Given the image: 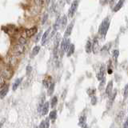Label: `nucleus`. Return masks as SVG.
Returning <instances> with one entry per match:
<instances>
[{
  "mask_svg": "<svg viewBox=\"0 0 128 128\" xmlns=\"http://www.w3.org/2000/svg\"><path fill=\"white\" fill-rule=\"evenodd\" d=\"M109 27H110V21L109 19L107 18L102 22L101 25L99 26V28H98V33H99L100 35L105 37L107 31H108Z\"/></svg>",
  "mask_w": 128,
  "mask_h": 128,
  "instance_id": "nucleus-1",
  "label": "nucleus"
},
{
  "mask_svg": "<svg viewBox=\"0 0 128 128\" xmlns=\"http://www.w3.org/2000/svg\"><path fill=\"white\" fill-rule=\"evenodd\" d=\"M78 3H79L78 0H74V1L72 2L71 7H70L69 10H68V17L69 18H73V16L75 15V14L76 13L77 9L78 7Z\"/></svg>",
  "mask_w": 128,
  "mask_h": 128,
  "instance_id": "nucleus-2",
  "label": "nucleus"
},
{
  "mask_svg": "<svg viewBox=\"0 0 128 128\" xmlns=\"http://www.w3.org/2000/svg\"><path fill=\"white\" fill-rule=\"evenodd\" d=\"M25 46H26V44H24V43L19 42L18 44L14 46V54H15L16 56H20V55H22L25 52V50H26Z\"/></svg>",
  "mask_w": 128,
  "mask_h": 128,
  "instance_id": "nucleus-3",
  "label": "nucleus"
},
{
  "mask_svg": "<svg viewBox=\"0 0 128 128\" xmlns=\"http://www.w3.org/2000/svg\"><path fill=\"white\" fill-rule=\"evenodd\" d=\"M70 44H71V43H70V39H67V38H63V40L60 43V45H59L60 46V54L62 56H63V54L66 51V50H67Z\"/></svg>",
  "mask_w": 128,
  "mask_h": 128,
  "instance_id": "nucleus-4",
  "label": "nucleus"
},
{
  "mask_svg": "<svg viewBox=\"0 0 128 128\" xmlns=\"http://www.w3.org/2000/svg\"><path fill=\"white\" fill-rule=\"evenodd\" d=\"M61 43V34L59 33L56 34L55 35V40H54V57L57 56L58 51H59V46Z\"/></svg>",
  "mask_w": 128,
  "mask_h": 128,
  "instance_id": "nucleus-5",
  "label": "nucleus"
},
{
  "mask_svg": "<svg viewBox=\"0 0 128 128\" xmlns=\"http://www.w3.org/2000/svg\"><path fill=\"white\" fill-rule=\"evenodd\" d=\"M1 75L3 76L6 79H10L12 76V71L10 68H3L1 71Z\"/></svg>",
  "mask_w": 128,
  "mask_h": 128,
  "instance_id": "nucleus-6",
  "label": "nucleus"
},
{
  "mask_svg": "<svg viewBox=\"0 0 128 128\" xmlns=\"http://www.w3.org/2000/svg\"><path fill=\"white\" fill-rule=\"evenodd\" d=\"M74 23H75V21H72L67 27H66L65 33H64V38H68L71 34L72 30H73V27H74Z\"/></svg>",
  "mask_w": 128,
  "mask_h": 128,
  "instance_id": "nucleus-7",
  "label": "nucleus"
},
{
  "mask_svg": "<svg viewBox=\"0 0 128 128\" xmlns=\"http://www.w3.org/2000/svg\"><path fill=\"white\" fill-rule=\"evenodd\" d=\"M51 28H48L47 30H46L44 33H43V35L42 36V45H46V42H47V40L49 39V35H50V33H51Z\"/></svg>",
  "mask_w": 128,
  "mask_h": 128,
  "instance_id": "nucleus-8",
  "label": "nucleus"
},
{
  "mask_svg": "<svg viewBox=\"0 0 128 128\" xmlns=\"http://www.w3.org/2000/svg\"><path fill=\"white\" fill-rule=\"evenodd\" d=\"M37 31H38V28L34 27H31L26 31L25 34H26V36H27V38H31L32 36H34V34L37 33Z\"/></svg>",
  "mask_w": 128,
  "mask_h": 128,
  "instance_id": "nucleus-9",
  "label": "nucleus"
},
{
  "mask_svg": "<svg viewBox=\"0 0 128 128\" xmlns=\"http://www.w3.org/2000/svg\"><path fill=\"white\" fill-rule=\"evenodd\" d=\"M105 71H106L105 66L102 65L101 67H100V70H99V72H98V73L97 74V78H98V80L101 81L103 78H105Z\"/></svg>",
  "mask_w": 128,
  "mask_h": 128,
  "instance_id": "nucleus-10",
  "label": "nucleus"
},
{
  "mask_svg": "<svg viewBox=\"0 0 128 128\" xmlns=\"http://www.w3.org/2000/svg\"><path fill=\"white\" fill-rule=\"evenodd\" d=\"M66 24H67V17L66 15H63L60 18V27L64 29L66 27Z\"/></svg>",
  "mask_w": 128,
  "mask_h": 128,
  "instance_id": "nucleus-11",
  "label": "nucleus"
},
{
  "mask_svg": "<svg viewBox=\"0 0 128 128\" xmlns=\"http://www.w3.org/2000/svg\"><path fill=\"white\" fill-rule=\"evenodd\" d=\"M92 50L94 51V53L96 54L99 50V46H98V41L97 39V38H95L94 42L92 43Z\"/></svg>",
  "mask_w": 128,
  "mask_h": 128,
  "instance_id": "nucleus-12",
  "label": "nucleus"
},
{
  "mask_svg": "<svg viewBox=\"0 0 128 128\" xmlns=\"http://www.w3.org/2000/svg\"><path fill=\"white\" fill-rule=\"evenodd\" d=\"M48 110H49V103L48 102H46V103L43 104L42 108H41V114L42 115H46L48 113Z\"/></svg>",
  "mask_w": 128,
  "mask_h": 128,
  "instance_id": "nucleus-13",
  "label": "nucleus"
},
{
  "mask_svg": "<svg viewBox=\"0 0 128 128\" xmlns=\"http://www.w3.org/2000/svg\"><path fill=\"white\" fill-rule=\"evenodd\" d=\"M66 54H67V56L68 57H71L72 54H74V52H75V45L74 44H70L69 46H68V48H67V50H66Z\"/></svg>",
  "mask_w": 128,
  "mask_h": 128,
  "instance_id": "nucleus-14",
  "label": "nucleus"
},
{
  "mask_svg": "<svg viewBox=\"0 0 128 128\" xmlns=\"http://www.w3.org/2000/svg\"><path fill=\"white\" fill-rule=\"evenodd\" d=\"M124 2H125V0H119V1L118 2V3L116 4V6L115 7V8L113 9V11H114V12H117V11H118L122 7H123Z\"/></svg>",
  "mask_w": 128,
  "mask_h": 128,
  "instance_id": "nucleus-15",
  "label": "nucleus"
},
{
  "mask_svg": "<svg viewBox=\"0 0 128 128\" xmlns=\"http://www.w3.org/2000/svg\"><path fill=\"white\" fill-rule=\"evenodd\" d=\"M112 89H113V82L112 81H110L109 83L107 84V88H106V93L108 96H110V95H111Z\"/></svg>",
  "mask_w": 128,
  "mask_h": 128,
  "instance_id": "nucleus-16",
  "label": "nucleus"
},
{
  "mask_svg": "<svg viewBox=\"0 0 128 128\" xmlns=\"http://www.w3.org/2000/svg\"><path fill=\"white\" fill-rule=\"evenodd\" d=\"M8 91H9V86L7 85L1 91H0V98H4L6 95H7V93H8Z\"/></svg>",
  "mask_w": 128,
  "mask_h": 128,
  "instance_id": "nucleus-17",
  "label": "nucleus"
},
{
  "mask_svg": "<svg viewBox=\"0 0 128 128\" xmlns=\"http://www.w3.org/2000/svg\"><path fill=\"white\" fill-rule=\"evenodd\" d=\"M51 83H52V81H51V77H46L44 79H43V85H44V86L46 87V88H48L49 86L51 85Z\"/></svg>",
  "mask_w": 128,
  "mask_h": 128,
  "instance_id": "nucleus-18",
  "label": "nucleus"
},
{
  "mask_svg": "<svg viewBox=\"0 0 128 128\" xmlns=\"http://www.w3.org/2000/svg\"><path fill=\"white\" fill-rule=\"evenodd\" d=\"M85 49H86V53H91V51H92V43L91 40H88L86 42V44L85 46Z\"/></svg>",
  "mask_w": 128,
  "mask_h": 128,
  "instance_id": "nucleus-19",
  "label": "nucleus"
},
{
  "mask_svg": "<svg viewBox=\"0 0 128 128\" xmlns=\"http://www.w3.org/2000/svg\"><path fill=\"white\" fill-rule=\"evenodd\" d=\"M39 51H40V46H35L31 51V57L36 56V55L39 53Z\"/></svg>",
  "mask_w": 128,
  "mask_h": 128,
  "instance_id": "nucleus-20",
  "label": "nucleus"
},
{
  "mask_svg": "<svg viewBox=\"0 0 128 128\" xmlns=\"http://www.w3.org/2000/svg\"><path fill=\"white\" fill-rule=\"evenodd\" d=\"M22 81V78H18V79H16L15 80V82H14L13 83V86H12V89H13V91H15V90L18 88L19 86L20 85V83H21V82Z\"/></svg>",
  "mask_w": 128,
  "mask_h": 128,
  "instance_id": "nucleus-21",
  "label": "nucleus"
},
{
  "mask_svg": "<svg viewBox=\"0 0 128 128\" xmlns=\"http://www.w3.org/2000/svg\"><path fill=\"white\" fill-rule=\"evenodd\" d=\"M86 116L85 115L81 116V117L79 118V121H78V125H79L80 127H83L86 124Z\"/></svg>",
  "mask_w": 128,
  "mask_h": 128,
  "instance_id": "nucleus-22",
  "label": "nucleus"
},
{
  "mask_svg": "<svg viewBox=\"0 0 128 128\" xmlns=\"http://www.w3.org/2000/svg\"><path fill=\"white\" fill-rule=\"evenodd\" d=\"M54 83L52 82L48 87V91H47L48 95H52V94L54 93Z\"/></svg>",
  "mask_w": 128,
  "mask_h": 128,
  "instance_id": "nucleus-23",
  "label": "nucleus"
},
{
  "mask_svg": "<svg viewBox=\"0 0 128 128\" xmlns=\"http://www.w3.org/2000/svg\"><path fill=\"white\" fill-rule=\"evenodd\" d=\"M124 112L123 111H121L119 112V114L116 116V121L118 122V123H120L122 121H123V118L124 117Z\"/></svg>",
  "mask_w": 128,
  "mask_h": 128,
  "instance_id": "nucleus-24",
  "label": "nucleus"
},
{
  "mask_svg": "<svg viewBox=\"0 0 128 128\" xmlns=\"http://www.w3.org/2000/svg\"><path fill=\"white\" fill-rule=\"evenodd\" d=\"M57 117V112L56 110H52L50 112V115H49V118L51 119L52 121H54Z\"/></svg>",
  "mask_w": 128,
  "mask_h": 128,
  "instance_id": "nucleus-25",
  "label": "nucleus"
},
{
  "mask_svg": "<svg viewBox=\"0 0 128 128\" xmlns=\"http://www.w3.org/2000/svg\"><path fill=\"white\" fill-rule=\"evenodd\" d=\"M57 103H58V98H57V96H54V97L52 98L51 102V107H52V108H54V107L56 106Z\"/></svg>",
  "mask_w": 128,
  "mask_h": 128,
  "instance_id": "nucleus-26",
  "label": "nucleus"
},
{
  "mask_svg": "<svg viewBox=\"0 0 128 128\" xmlns=\"http://www.w3.org/2000/svg\"><path fill=\"white\" fill-rule=\"evenodd\" d=\"M48 19V13L47 12H45L44 14H43V19H42V24H45L46 22L47 21Z\"/></svg>",
  "mask_w": 128,
  "mask_h": 128,
  "instance_id": "nucleus-27",
  "label": "nucleus"
},
{
  "mask_svg": "<svg viewBox=\"0 0 128 128\" xmlns=\"http://www.w3.org/2000/svg\"><path fill=\"white\" fill-rule=\"evenodd\" d=\"M5 83H6V78L3 76H2V75H0V88H2V87L5 86Z\"/></svg>",
  "mask_w": 128,
  "mask_h": 128,
  "instance_id": "nucleus-28",
  "label": "nucleus"
},
{
  "mask_svg": "<svg viewBox=\"0 0 128 128\" xmlns=\"http://www.w3.org/2000/svg\"><path fill=\"white\" fill-rule=\"evenodd\" d=\"M123 96H124V98L126 99L128 96V84H127L126 86L124 87V91H123Z\"/></svg>",
  "mask_w": 128,
  "mask_h": 128,
  "instance_id": "nucleus-29",
  "label": "nucleus"
},
{
  "mask_svg": "<svg viewBox=\"0 0 128 128\" xmlns=\"http://www.w3.org/2000/svg\"><path fill=\"white\" fill-rule=\"evenodd\" d=\"M118 55H119V51L118 50H115L114 52H113V58L115 61H117L118 58Z\"/></svg>",
  "mask_w": 128,
  "mask_h": 128,
  "instance_id": "nucleus-30",
  "label": "nucleus"
},
{
  "mask_svg": "<svg viewBox=\"0 0 128 128\" xmlns=\"http://www.w3.org/2000/svg\"><path fill=\"white\" fill-rule=\"evenodd\" d=\"M112 66H111V62L110 61H109V66H108V67H107V73H108L109 75L110 74H112Z\"/></svg>",
  "mask_w": 128,
  "mask_h": 128,
  "instance_id": "nucleus-31",
  "label": "nucleus"
},
{
  "mask_svg": "<svg viewBox=\"0 0 128 128\" xmlns=\"http://www.w3.org/2000/svg\"><path fill=\"white\" fill-rule=\"evenodd\" d=\"M87 94H88L90 96H93V95H95V89H89L88 91H87Z\"/></svg>",
  "mask_w": 128,
  "mask_h": 128,
  "instance_id": "nucleus-32",
  "label": "nucleus"
},
{
  "mask_svg": "<svg viewBox=\"0 0 128 128\" xmlns=\"http://www.w3.org/2000/svg\"><path fill=\"white\" fill-rule=\"evenodd\" d=\"M97 103V98H96L95 95L91 96V104L92 105H95Z\"/></svg>",
  "mask_w": 128,
  "mask_h": 128,
  "instance_id": "nucleus-33",
  "label": "nucleus"
},
{
  "mask_svg": "<svg viewBox=\"0 0 128 128\" xmlns=\"http://www.w3.org/2000/svg\"><path fill=\"white\" fill-rule=\"evenodd\" d=\"M104 85H105V78H103V79L101 80V83H100V85H99V90H102L103 89V87L104 86Z\"/></svg>",
  "mask_w": 128,
  "mask_h": 128,
  "instance_id": "nucleus-34",
  "label": "nucleus"
},
{
  "mask_svg": "<svg viewBox=\"0 0 128 128\" xmlns=\"http://www.w3.org/2000/svg\"><path fill=\"white\" fill-rule=\"evenodd\" d=\"M34 3L39 7H41L43 3V0H34Z\"/></svg>",
  "mask_w": 128,
  "mask_h": 128,
  "instance_id": "nucleus-35",
  "label": "nucleus"
},
{
  "mask_svg": "<svg viewBox=\"0 0 128 128\" xmlns=\"http://www.w3.org/2000/svg\"><path fill=\"white\" fill-rule=\"evenodd\" d=\"M44 122H45V127H46V128H49V127H50V118H47Z\"/></svg>",
  "mask_w": 128,
  "mask_h": 128,
  "instance_id": "nucleus-36",
  "label": "nucleus"
},
{
  "mask_svg": "<svg viewBox=\"0 0 128 128\" xmlns=\"http://www.w3.org/2000/svg\"><path fill=\"white\" fill-rule=\"evenodd\" d=\"M31 71H32V67L31 66H27V75H29L31 72Z\"/></svg>",
  "mask_w": 128,
  "mask_h": 128,
  "instance_id": "nucleus-37",
  "label": "nucleus"
},
{
  "mask_svg": "<svg viewBox=\"0 0 128 128\" xmlns=\"http://www.w3.org/2000/svg\"><path fill=\"white\" fill-rule=\"evenodd\" d=\"M39 128H46V127H45V122L44 121H43L42 123H40Z\"/></svg>",
  "mask_w": 128,
  "mask_h": 128,
  "instance_id": "nucleus-38",
  "label": "nucleus"
},
{
  "mask_svg": "<svg viewBox=\"0 0 128 128\" xmlns=\"http://www.w3.org/2000/svg\"><path fill=\"white\" fill-rule=\"evenodd\" d=\"M123 128H128V118L127 119V121L124 123V125H123Z\"/></svg>",
  "mask_w": 128,
  "mask_h": 128,
  "instance_id": "nucleus-39",
  "label": "nucleus"
},
{
  "mask_svg": "<svg viewBox=\"0 0 128 128\" xmlns=\"http://www.w3.org/2000/svg\"><path fill=\"white\" fill-rule=\"evenodd\" d=\"M40 34H39V35H38L37 37H36V39H35V42L37 43L38 41H39V39H40Z\"/></svg>",
  "mask_w": 128,
  "mask_h": 128,
  "instance_id": "nucleus-40",
  "label": "nucleus"
},
{
  "mask_svg": "<svg viewBox=\"0 0 128 128\" xmlns=\"http://www.w3.org/2000/svg\"><path fill=\"white\" fill-rule=\"evenodd\" d=\"M51 1V0H46V5H49V4H50Z\"/></svg>",
  "mask_w": 128,
  "mask_h": 128,
  "instance_id": "nucleus-41",
  "label": "nucleus"
},
{
  "mask_svg": "<svg viewBox=\"0 0 128 128\" xmlns=\"http://www.w3.org/2000/svg\"><path fill=\"white\" fill-rule=\"evenodd\" d=\"M82 127H83V128H89V127H88V126H87L86 124H85V125H84V126H83Z\"/></svg>",
  "mask_w": 128,
  "mask_h": 128,
  "instance_id": "nucleus-42",
  "label": "nucleus"
},
{
  "mask_svg": "<svg viewBox=\"0 0 128 128\" xmlns=\"http://www.w3.org/2000/svg\"><path fill=\"white\" fill-rule=\"evenodd\" d=\"M114 2H115V0H110V4H113L114 3Z\"/></svg>",
  "mask_w": 128,
  "mask_h": 128,
  "instance_id": "nucleus-43",
  "label": "nucleus"
},
{
  "mask_svg": "<svg viewBox=\"0 0 128 128\" xmlns=\"http://www.w3.org/2000/svg\"><path fill=\"white\" fill-rule=\"evenodd\" d=\"M66 2H67V3H69V2H71V0H66Z\"/></svg>",
  "mask_w": 128,
  "mask_h": 128,
  "instance_id": "nucleus-44",
  "label": "nucleus"
},
{
  "mask_svg": "<svg viewBox=\"0 0 128 128\" xmlns=\"http://www.w3.org/2000/svg\"><path fill=\"white\" fill-rule=\"evenodd\" d=\"M103 1H104V0H101V2H103Z\"/></svg>",
  "mask_w": 128,
  "mask_h": 128,
  "instance_id": "nucleus-45",
  "label": "nucleus"
},
{
  "mask_svg": "<svg viewBox=\"0 0 128 128\" xmlns=\"http://www.w3.org/2000/svg\"><path fill=\"white\" fill-rule=\"evenodd\" d=\"M34 128H39V127H34Z\"/></svg>",
  "mask_w": 128,
  "mask_h": 128,
  "instance_id": "nucleus-46",
  "label": "nucleus"
}]
</instances>
